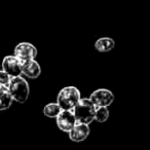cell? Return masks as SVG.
I'll return each mask as SVG.
<instances>
[{"instance_id": "obj_1", "label": "cell", "mask_w": 150, "mask_h": 150, "mask_svg": "<svg viewBox=\"0 0 150 150\" xmlns=\"http://www.w3.org/2000/svg\"><path fill=\"white\" fill-rule=\"evenodd\" d=\"M73 114L78 123L90 125L95 120L96 106L88 98H81L73 109Z\"/></svg>"}, {"instance_id": "obj_2", "label": "cell", "mask_w": 150, "mask_h": 150, "mask_svg": "<svg viewBox=\"0 0 150 150\" xmlns=\"http://www.w3.org/2000/svg\"><path fill=\"white\" fill-rule=\"evenodd\" d=\"M81 99L80 92L75 86H65L59 92L57 96V103L62 110L73 111L74 107L77 105Z\"/></svg>"}, {"instance_id": "obj_3", "label": "cell", "mask_w": 150, "mask_h": 150, "mask_svg": "<svg viewBox=\"0 0 150 150\" xmlns=\"http://www.w3.org/2000/svg\"><path fill=\"white\" fill-rule=\"evenodd\" d=\"M13 101L18 103H25L30 95V86L28 81L22 76L11 77L9 84L7 86Z\"/></svg>"}, {"instance_id": "obj_4", "label": "cell", "mask_w": 150, "mask_h": 150, "mask_svg": "<svg viewBox=\"0 0 150 150\" xmlns=\"http://www.w3.org/2000/svg\"><path fill=\"white\" fill-rule=\"evenodd\" d=\"M90 99L93 104L98 107H108L114 102V95L110 90L107 88H98L95 92H93L90 96Z\"/></svg>"}, {"instance_id": "obj_5", "label": "cell", "mask_w": 150, "mask_h": 150, "mask_svg": "<svg viewBox=\"0 0 150 150\" xmlns=\"http://www.w3.org/2000/svg\"><path fill=\"white\" fill-rule=\"evenodd\" d=\"M13 56L17 57L21 62L35 60L37 57V48L35 47V45L29 42H20L16 45Z\"/></svg>"}, {"instance_id": "obj_6", "label": "cell", "mask_w": 150, "mask_h": 150, "mask_svg": "<svg viewBox=\"0 0 150 150\" xmlns=\"http://www.w3.org/2000/svg\"><path fill=\"white\" fill-rule=\"evenodd\" d=\"M2 70L11 77L22 76V62L16 56H6L2 60Z\"/></svg>"}, {"instance_id": "obj_7", "label": "cell", "mask_w": 150, "mask_h": 150, "mask_svg": "<svg viewBox=\"0 0 150 150\" xmlns=\"http://www.w3.org/2000/svg\"><path fill=\"white\" fill-rule=\"evenodd\" d=\"M76 123L77 121L73 114V111L62 110L57 116V125L61 131L65 133H69Z\"/></svg>"}, {"instance_id": "obj_8", "label": "cell", "mask_w": 150, "mask_h": 150, "mask_svg": "<svg viewBox=\"0 0 150 150\" xmlns=\"http://www.w3.org/2000/svg\"><path fill=\"white\" fill-rule=\"evenodd\" d=\"M41 74V67L36 60L22 62V75L30 79H36Z\"/></svg>"}, {"instance_id": "obj_9", "label": "cell", "mask_w": 150, "mask_h": 150, "mask_svg": "<svg viewBox=\"0 0 150 150\" xmlns=\"http://www.w3.org/2000/svg\"><path fill=\"white\" fill-rule=\"evenodd\" d=\"M91 133V129L88 125H84V123H76L72 129L69 132V139L73 142H82L88 137Z\"/></svg>"}, {"instance_id": "obj_10", "label": "cell", "mask_w": 150, "mask_h": 150, "mask_svg": "<svg viewBox=\"0 0 150 150\" xmlns=\"http://www.w3.org/2000/svg\"><path fill=\"white\" fill-rule=\"evenodd\" d=\"M13 98H11L7 86H0V111H5L11 108L13 105Z\"/></svg>"}, {"instance_id": "obj_11", "label": "cell", "mask_w": 150, "mask_h": 150, "mask_svg": "<svg viewBox=\"0 0 150 150\" xmlns=\"http://www.w3.org/2000/svg\"><path fill=\"white\" fill-rule=\"evenodd\" d=\"M115 46V42L111 37H101L95 42V48L99 52H108Z\"/></svg>"}, {"instance_id": "obj_12", "label": "cell", "mask_w": 150, "mask_h": 150, "mask_svg": "<svg viewBox=\"0 0 150 150\" xmlns=\"http://www.w3.org/2000/svg\"><path fill=\"white\" fill-rule=\"evenodd\" d=\"M62 111V109L60 108V106L58 105V103H48L44 106L43 110V114L46 117H50V118H57L60 112Z\"/></svg>"}, {"instance_id": "obj_13", "label": "cell", "mask_w": 150, "mask_h": 150, "mask_svg": "<svg viewBox=\"0 0 150 150\" xmlns=\"http://www.w3.org/2000/svg\"><path fill=\"white\" fill-rule=\"evenodd\" d=\"M109 118V110L108 107H98L96 108V114H95V120L98 122L103 123Z\"/></svg>"}, {"instance_id": "obj_14", "label": "cell", "mask_w": 150, "mask_h": 150, "mask_svg": "<svg viewBox=\"0 0 150 150\" xmlns=\"http://www.w3.org/2000/svg\"><path fill=\"white\" fill-rule=\"evenodd\" d=\"M11 79V76L1 69V70H0V86H8Z\"/></svg>"}]
</instances>
